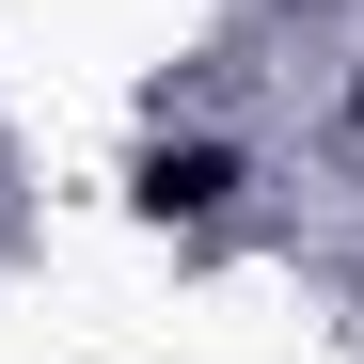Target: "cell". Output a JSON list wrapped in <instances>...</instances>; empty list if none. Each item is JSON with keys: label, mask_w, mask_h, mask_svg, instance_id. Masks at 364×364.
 Instances as JSON below:
<instances>
[{"label": "cell", "mask_w": 364, "mask_h": 364, "mask_svg": "<svg viewBox=\"0 0 364 364\" xmlns=\"http://www.w3.org/2000/svg\"><path fill=\"white\" fill-rule=\"evenodd\" d=\"M348 127H364V95H348Z\"/></svg>", "instance_id": "obj_2"}, {"label": "cell", "mask_w": 364, "mask_h": 364, "mask_svg": "<svg viewBox=\"0 0 364 364\" xmlns=\"http://www.w3.org/2000/svg\"><path fill=\"white\" fill-rule=\"evenodd\" d=\"M127 206H143V222H222V206H237V143H143Z\"/></svg>", "instance_id": "obj_1"}]
</instances>
